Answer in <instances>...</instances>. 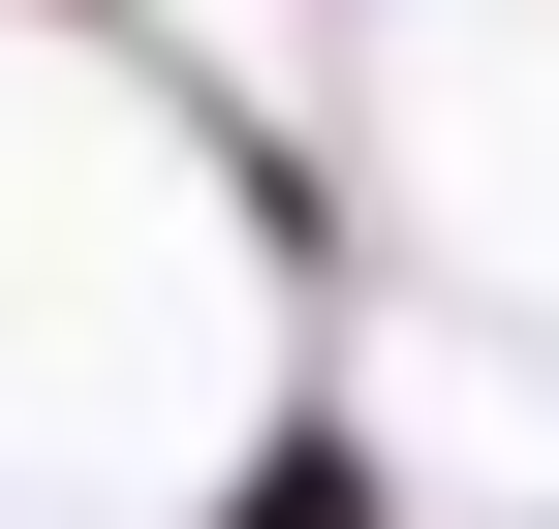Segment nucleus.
Masks as SVG:
<instances>
[{
  "instance_id": "1",
  "label": "nucleus",
  "mask_w": 559,
  "mask_h": 529,
  "mask_svg": "<svg viewBox=\"0 0 559 529\" xmlns=\"http://www.w3.org/2000/svg\"><path fill=\"white\" fill-rule=\"evenodd\" d=\"M249 529H404V498L342 468V436H280V468H249Z\"/></svg>"
}]
</instances>
